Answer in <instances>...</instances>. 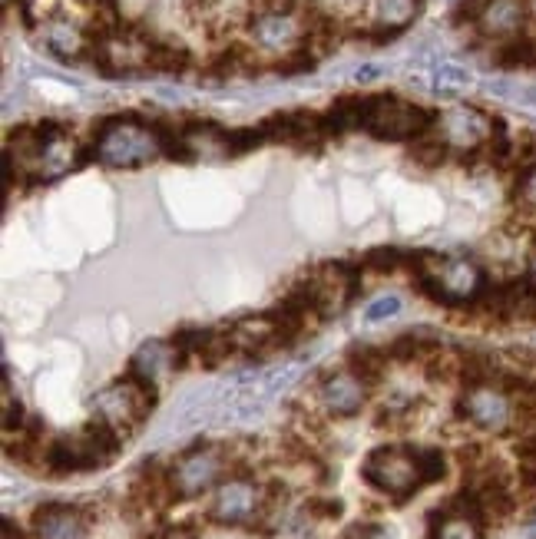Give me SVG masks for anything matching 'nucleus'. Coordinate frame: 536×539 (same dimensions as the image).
Returning <instances> with one entry per match:
<instances>
[{
  "label": "nucleus",
  "instance_id": "obj_28",
  "mask_svg": "<svg viewBox=\"0 0 536 539\" xmlns=\"http://www.w3.org/2000/svg\"><path fill=\"white\" fill-rule=\"evenodd\" d=\"M398 315H401V298L398 295H381L364 308V321H371V325H381V321L398 318Z\"/></svg>",
  "mask_w": 536,
  "mask_h": 539
},
{
  "label": "nucleus",
  "instance_id": "obj_34",
  "mask_svg": "<svg viewBox=\"0 0 536 539\" xmlns=\"http://www.w3.org/2000/svg\"><path fill=\"white\" fill-rule=\"evenodd\" d=\"M527 278H530V285L536 288V249H533V255H530V265H527Z\"/></svg>",
  "mask_w": 536,
  "mask_h": 539
},
{
  "label": "nucleus",
  "instance_id": "obj_25",
  "mask_svg": "<svg viewBox=\"0 0 536 539\" xmlns=\"http://www.w3.org/2000/svg\"><path fill=\"white\" fill-rule=\"evenodd\" d=\"M407 258L411 252H401V249H374L361 258L364 272H378V275H388V272H401L407 268Z\"/></svg>",
  "mask_w": 536,
  "mask_h": 539
},
{
  "label": "nucleus",
  "instance_id": "obj_3",
  "mask_svg": "<svg viewBox=\"0 0 536 539\" xmlns=\"http://www.w3.org/2000/svg\"><path fill=\"white\" fill-rule=\"evenodd\" d=\"M156 407V387H146L133 374L120 377L93 397V417L106 420L116 434L133 437Z\"/></svg>",
  "mask_w": 536,
  "mask_h": 539
},
{
  "label": "nucleus",
  "instance_id": "obj_8",
  "mask_svg": "<svg viewBox=\"0 0 536 539\" xmlns=\"http://www.w3.org/2000/svg\"><path fill=\"white\" fill-rule=\"evenodd\" d=\"M265 513V487H259L245 473H229L216 490L206 516L219 526H259Z\"/></svg>",
  "mask_w": 536,
  "mask_h": 539
},
{
  "label": "nucleus",
  "instance_id": "obj_24",
  "mask_svg": "<svg viewBox=\"0 0 536 539\" xmlns=\"http://www.w3.org/2000/svg\"><path fill=\"white\" fill-rule=\"evenodd\" d=\"M450 156V149L444 146V139L434 133H424V136H417L414 143H411V159L417 166H427V169H434V166H441L444 159Z\"/></svg>",
  "mask_w": 536,
  "mask_h": 539
},
{
  "label": "nucleus",
  "instance_id": "obj_1",
  "mask_svg": "<svg viewBox=\"0 0 536 539\" xmlns=\"http://www.w3.org/2000/svg\"><path fill=\"white\" fill-rule=\"evenodd\" d=\"M90 156L106 169H143L163 156V133H159V123L110 116L96 126Z\"/></svg>",
  "mask_w": 536,
  "mask_h": 539
},
{
  "label": "nucleus",
  "instance_id": "obj_15",
  "mask_svg": "<svg viewBox=\"0 0 536 539\" xmlns=\"http://www.w3.org/2000/svg\"><path fill=\"white\" fill-rule=\"evenodd\" d=\"M40 40H44L47 53H53L63 63H77L93 57V34H87L83 27H77L73 20L50 17L44 27H40Z\"/></svg>",
  "mask_w": 536,
  "mask_h": 539
},
{
  "label": "nucleus",
  "instance_id": "obj_6",
  "mask_svg": "<svg viewBox=\"0 0 536 539\" xmlns=\"http://www.w3.org/2000/svg\"><path fill=\"white\" fill-rule=\"evenodd\" d=\"M457 414L484 434H510L517 427V397L503 384H467L457 397Z\"/></svg>",
  "mask_w": 536,
  "mask_h": 539
},
{
  "label": "nucleus",
  "instance_id": "obj_31",
  "mask_svg": "<svg viewBox=\"0 0 536 539\" xmlns=\"http://www.w3.org/2000/svg\"><path fill=\"white\" fill-rule=\"evenodd\" d=\"M341 510H345V506H341V500H308L305 503V513L308 516H315V520H338V516H341Z\"/></svg>",
  "mask_w": 536,
  "mask_h": 539
},
{
  "label": "nucleus",
  "instance_id": "obj_33",
  "mask_svg": "<svg viewBox=\"0 0 536 539\" xmlns=\"http://www.w3.org/2000/svg\"><path fill=\"white\" fill-rule=\"evenodd\" d=\"M4 539H27V533L14 520H4Z\"/></svg>",
  "mask_w": 536,
  "mask_h": 539
},
{
  "label": "nucleus",
  "instance_id": "obj_35",
  "mask_svg": "<svg viewBox=\"0 0 536 539\" xmlns=\"http://www.w3.org/2000/svg\"><path fill=\"white\" fill-rule=\"evenodd\" d=\"M371 77H378V67H364V70H358V80H371Z\"/></svg>",
  "mask_w": 536,
  "mask_h": 539
},
{
  "label": "nucleus",
  "instance_id": "obj_27",
  "mask_svg": "<svg viewBox=\"0 0 536 539\" xmlns=\"http://www.w3.org/2000/svg\"><path fill=\"white\" fill-rule=\"evenodd\" d=\"M318 63V53L308 50V47H298L292 53H285V57H278L275 70L282 73V77H298V73H312Z\"/></svg>",
  "mask_w": 536,
  "mask_h": 539
},
{
  "label": "nucleus",
  "instance_id": "obj_36",
  "mask_svg": "<svg viewBox=\"0 0 536 539\" xmlns=\"http://www.w3.org/2000/svg\"><path fill=\"white\" fill-rule=\"evenodd\" d=\"M533 7H536V0H533Z\"/></svg>",
  "mask_w": 536,
  "mask_h": 539
},
{
  "label": "nucleus",
  "instance_id": "obj_32",
  "mask_svg": "<svg viewBox=\"0 0 536 539\" xmlns=\"http://www.w3.org/2000/svg\"><path fill=\"white\" fill-rule=\"evenodd\" d=\"M378 536H381V526H374V523H355V526H348L341 539H378Z\"/></svg>",
  "mask_w": 536,
  "mask_h": 539
},
{
  "label": "nucleus",
  "instance_id": "obj_23",
  "mask_svg": "<svg viewBox=\"0 0 536 539\" xmlns=\"http://www.w3.org/2000/svg\"><path fill=\"white\" fill-rule=\"evenodd\" d=\"M189 50L182 43H166V40H149V70L156 73H182L189 70Z\"/></svg>",
  "mask_w": 536,
  "mask_h": 539
},
{
  "label": "nucleus",
  "instance_id": "obj_17",
  "mask_svg": "<svg viewBox=\"0 0 536 539\" xmlns=\"http://www.w3.org/2000/svg\"><path fill=\"white\" fill-rule=\"evenodd\" d=\"M417 10H421V0H374V14H371V34L378 43L398 37L404 27L414 24Z\"/></svg>",
  "mask_w": 536,
  "mask_h": 539
},
{
  "label": "nucleus",
  "instance_id": "obj_21",
  "mask_svg": "<svg viewBox=\"0 0 536 539\" xmlns=\"http://www.w3.org/2000/svg\"><path fill=\"white\" fill-rule=\"evenodd\" d=\"M497 67L503 70H536V37H513L497 43V53H493Z\"/></svg>",
  "mask_w": 536,
  "mask_h": 539
},
{
  "label": "nucleus",
  "instance_id": "obj_19",
  "mask_svg": "<svg viewBox=\"0 0 536 539\" xmlns=\"http://www.w3.org/2000/svg\"><path fill=\"white\" fill-rule=\"evenodd\" d=\"M368 106H371V96H341V100L331 103L325 116V129L328 136H341V133H351V129H364V120H368Z\"/></svg>",
  "mask_w": 536,
  "mask_h": 539
},
{
  "label": "nucleus",
  "instance_id": "obj_5",
  "mask_svg": "<svg viewBox=\"0 0 536 539\" xmlns=\"http://www.w3.org/2000/svg\"><path fill=\"white\" fill-rule=\"evenodd\" d=\"M361 477L368 480V487H374L378 493H384V497H391L398 503L414 497V493L424 487L414 447H378V450H371L361 463Z\"/></svg>",
  "mask_w": 536,
  "mask_h": 539
},
{
  "label": "nucleus",
  "instance_id": "obj_22",
  "mask_svg": "<svg viewBox=\"0 0 536 539\" xmlns=\"http://www.w3.org/2000/svg\"><path fill=\"white\" fill-rule=\"evenodd\" d=\"M388 361L391 358L384 348H371V344H355V348H348V368L368 384L381 381L384 371H388Z\"/></svg>",
  "mask_w": 536,
  "mask_h": 539
},
{
  "label": "nucleus",
  "instance_id": "obj_14",
  "mask_svg": "<svg viewBox=\"0 0 536 539\" xmlns=\"http://www.w3.org/2000/svg\"><path fill=\"white\" fill-rule=\"evenodd\" d=\"M37 539H87L90 536V520L83 516L80 506L70 503H44L37 506L30 516Z\"/></svg>",
  "mask_w": 536,
  "mask_h": 539
},
{
  "label": "nucleus",
  "instance_id": "obj_2",
  "mask_svg": "<svg viewBox=\"0 0 536 539\" xmlns=\"http://www.w3.org/2000/svg\"><path fill=\"white\" fill-rule=\"evenodd\" d=\"M232 454L222 444H196L169 463V490L173 500H196L202 493L216 490L229 477Z\"/></svg>",
  "mask_w": 536,
  "mask_h": 539
},
{
  "label": "nucleus",
  "instance_id": "obj_26",
  "mask_svg": "<svg viewBox=\"0 0 536 539\" xmlns=\"http://www.w3.org/2000/svg\"><path fill=\"white\" fill-rule=\"evenodd\" d=\"M414 457H417V467H421L424 487H427V483H437V480L447 477L444 450H437V447H414Z\"/></svg>",
  "mask_w": 536,
  "mask_h": 539
},
{
  "label": "nucleus",
  "instance_id": "obj_4",
  "mask_svg": "<svg viewBox=\"0 0 536 539\" xmlns=\"http://www.w3.org/2000/svg\"><path fill=\"white\" fill-rule=\"evenodd\" d=\"M437 113L424 110L417 103L398 100L391 93H371L368 120H364V133L384 143H414L417 136L431 133Z\"/></svg>",
  "mask_w": 536,
  "mask_h": 539
},
{
  "label": "nucleus",
  "instance_id": "obj_20",
  "mask_svg": "<svg viewBox=\"0 0 536 539\" xmlns=\"http://www.w3.org/2000/svg\"><path fill=\"white\" fill-rule=\"evenodd\" d=\"M474 86V73H470L464 63L457 60H441L431 67V77H427V90L441 100H454V96L467 93Z\"/></svg>",
  "mask_w": 536,
  "mask_h": 539
},
{
  "label": "nucleus",
  "instance_id": "obj_29",
  "mask_svg": "<svg viewBox=\"0 0 536 539\" xmlns=\"http://www.w3.org/2000/svg\"><path fill=\"white\" fill-rule=\"evenodd\" d=\"M24 427V407L14 397V387H10V374H4V430L14 434V430Z\"/></svg>",
  "mask_w": 536,
  "mask_h": 539
},
{
  "label": "nucleus",
  "instance_id": "obj_30",
  "mask_svg": "<svg viewBox=\"0 0 536 539\" xmlns=\"http://www.w3.org/2000/svg\"><path fill=\"white\" fill-rule=\"evenodd\" d=\"M517 199L527 206L530 212H536V163L527 166L517 176Z\"/></svg>",
  "mask_w": 536,
  "mask_h": 539
},
{
  "label": "nucleus",
  "instance_id": "obj_10",
  "mask_svg": "<svg viewBox=\"0 0 536 539\" xmlns=\"http://www.w3.org/2000/svg\"><path fill=\"white\" fill-rule=\"evenodd\" d=\"M484 513H480L477 493L464 487L454 500L431 513V539H484Z\"/></svg>",
  "mask_w": 536,
  "mask_h": 539
},
{
  "label": "nucleus",
  "instance_id": "obj_11",
  "mask_svg": "<svg viewBox=\"0 0 536 539\" xmlns=\"http://www.w3.org/2000/svg\"><path fill=\"white\" fill-rule=\"evenodd\" d=\"M262 129L268 143H282L292 149H318L328 139L325 116L308 113V110H292V113H275L262 120Z\"/></svg>",
  "mask_w": 536,
  "mask_h": 539
},
{
  "label": "nucleus",
  "instance_id": "obj_16",
  "mask_svg": "<svg viewBox=\"0 0 536 539\" xmlns=\"http://www.w3.org/2000/svg\"><path fill=\"white\" fill-rule=\"evenodd\" d=\"M166 371H176V351L173 341H146L143 348L133 354L130 371L136 381H143L146 387H159V377Z\"/></svg>",
  "mask_w": 536,
  "mask_h": 539
},
{
  "label": "nucleus",
  "instance_id": "obj_18",
  "mask_svg": "<svg viewBox=\"0 0 536 539\" xmlns=\"http://www.w3.org/2000/svg\"><path fill=\"white\" fill-rule=\"evenodd\" d=\"M384 351H388V358L398 364H414V361L427 364L437 351H444V344H441V338H434V334H427V331H404Z\"/></svg>",
  "mask_w": 536,
  "mask_h": 539
},
{
  "label": "nucleus",
  "instance_id": "obj_9",
  "mask_svg": "<svg viewBox=\"0 0 536 539\" xmlns=\"http://www.w3.org/2000/svg\"><path fill=\"white\" fill-rule=\"evenodd\" d=\"M308 24L302 10H265V14H252L249 20V43L262 53H275L285 57L298 47H305Z\"/></svg>",
  "mask_w": 536,
  "mask_h": 539
},
{
  "label": "nucleus",
  "instance_id": "obj_13",
  "mask_svg": "<svg viewBox=\"0 0 536 539\" xmlns=\"http://www.w3.org/2000/svg\"><path fill=\"white\" fill-rule=\"evenodd\" d=\"M527 20H530L527 0H487L474 20V30L477 37H484L490 43H503V40L520 37Z\"/></svg>",
  "mask_w": 536,
  "mask_h": 539
},
{
  "label": "nucleus",
  "instance_id": "obj_7",
  "mask_svg": "<svg viewBox=\"0 0 536 539\" xmlns=\"http://www.w3.org/2000/svg\"><path fill=\"white\" fill-rule=\"evenodd\" d=\"M493 126H497V116L484 113L480 106L457 103V106H447L444 113H437L434 133L444 139V146L454 156L470 159V156H477V153H487Z\"/></svg>",
  "mask_w": 536,
  "mask_h": 539
},
{
  "label": "nucleus",
  "instance_id": "obj_12",
  "mask_svg": "<svg viewBox=\"0 0 536 539\" xmlns=\"http://www.w3.org/2000/svg\"><path fill=\"white\" fill-rule=\"evenodd\" d=\"M368 381H361V377L351 371V368H341V371H328L321 377L318 384V401L321 407L331 414V417H355L361 414L364 401H368Z\"/></svg>",
  "mask_w": 536,
  "mask_h": 539
}]
</instances>
